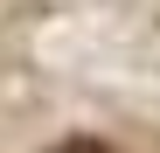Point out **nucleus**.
Wrapping results in <instances>:
<instances>
[{
  "label": "nucleus",
  "mask_w": 160,
  "mask_h": 153,
  "mask_svg": "<svg viewBox=\"0 0 160 153\" xmlns=\"http://www.w3.org/2000/svg\"><path fill=\"white\" fill-rule=\"evenodd\" d=\"M56 153H112V146H98V139H63Z\"/></svg>",
  "instance_id": "1"
}]
</instances>
